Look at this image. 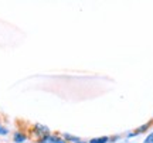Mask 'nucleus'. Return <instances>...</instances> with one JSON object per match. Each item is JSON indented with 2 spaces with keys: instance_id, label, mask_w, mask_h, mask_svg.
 <instances>
[{
  "instance_id": "1",
  "label": "nucleus",
  "mask_w": 153,
  "mask_h": 143,
  "mask_svg": "<svg viewBox=\"0 0 153 143\" xmlns=\"http://www.w3.org/2000/svg\"><path fill=\"white\" fill-rule=\"evenodd\" d=\"M27 132H28V136H30V140L37 143L38 140H41L47 135H50L51 129L47 125H43V123H33V125H30L27 127Z\"/></svg>"
},
{
  "instance_id": "2",
  "label": "nucleus",
  "mask_w": 153,
  "mask_h": 143,
  "mask_svg": "<svg viewBox=\"0 0 153 143\" xmlns=\"http://www.w3.org/2000/svg\"><path fill=\"white\" fill-rule=\"evenodd\" d=\"M11 140H13V143H24L30 140L27 129H17V130H14L13 136H11Z\"/></svg>"
},
{
  "instance_id": "3",
  "label": "nucleus",
  "mask_w": 153,
  "mask_h": 143,
  "mask_svg": "<svg viewBox=\"0 0 153 143\" xmlns=\"http://www.w3.org/2000/svg\"><path fill=\"white\" fill-rule=\"evenodd\" d=\"M37 143H67L62 138L61 133H57V132H51L50 135H47L45 138H43L41 140H38Z\"/></svg>"
},
{
  "instance_id": "4",
  "label": "nucleus",
  "mask_w": 153,
  "mask_h": 143,
  "mask_svg": "<svg viewBox=\"0 0 153 143\" xmlns=\"http://www.w3.org/2000/svg\"><path fill=\"white\" fill-rule=\"evenodd\" d=\"M152 127H153V119H150V121H148L146 123H143V125H140V126H137L133 132H135V135H136V136H139V135L146 133L149 129H152Z\"/></svg>"
},
{
  "instance_id": "5",
  "label": "nucleus",
  "mask_w": 153,
  "mask_h": 143,
  "mask_svg": "<svg viewBox=\"0 0 153 143\" xmlns=\"http://www.w3.org/2000/svg\"><path fill=\"white\" fill-rule=\"evenodd\" d=\"M62 138L67 143H88V140H84L82 138L71 135V133H62Z\"/></svg>"
},
{
  "instance_id": "6",
  "label": "nucleus",
  "mask_w": 153,
  "mask_h": 143,
  "mask_svg": "<svg viewBox=\"0 0 153 143\" xmlns=\"http://www.w3.org/2000/svg\"><path fill=\"white\" fill-rule=\"evenodd\" d=\"M88 143H109V136H98L88 140Z\"/></svg>"
},
{
  "instance_id": "7",
  "label": "nucleus",
  "mask_w": 153,
  "mask_h": 143,
  "mask_svg": "<svg viewBox=\"0 0 153 143\" xmlns=\"http://www.w3.org/2000/svg\"><path fill=\"white\" fill-rule=\"evenodd\" d=\"M9 132H10V130H9V127L0 122V136H7V135H9Z\"/></svg>"
},
{
  "instance_id": "8",
  "label": "nucleus",
  "mask_w": 153,
  "mask_h": 143,
  "mask_svg": "<svg viewBox=\"0 0 153 143\" xmlns=\"http://www.w3.org/2000/svg\"><path fill=\"white\" fill-rule=\"evenodd\" d=\"M142 143H153V130L150 133H148V135H146V138L143 139Z\"/></svg>"
},
{
  "instance_id": "9",
  "label": "nucleus",
  "mask_w": 153,
  "mask_h": 143,
  "mask_svg": "<svg viewBox=\"0 0 153 143\" xmlns=\"http://www.w3.org/2000/svg\"><path fill=\"white\" fill-rule=\"evenodd\" d=\"M122 136L120 135H114V136H109V143H116L118 140H120Z\"/></svg>"
},
{
  "instance_id": "10",
  "label": "nucleus",
  "mask_w": 153,
  "mask_h": 143,
  "mask_svg": "<svg viewBox=\"0 0 153 143\" xmlns=\"http://www.w3.org/2000/svg\"><path fill=\"white\" fill-rule=\"evenodd\" d=\"M24 143H36V142H33V140H27V142H24Z\"/></svg>"
},
{
  "instance_id": "11",
  "label": "nucleus",
  "mask_w": 153,
  "mask_h": 143,
  "mask_svg": "<svg viewBox=\"0 0 153 143\" xmlns=\"http://www.w3.org/2000/svg\"><path fill=\"white\" fill-rule=\"evenodd\" d=\"M0 122H1V116H0Z\"/></svg>"
}]
</instances>
